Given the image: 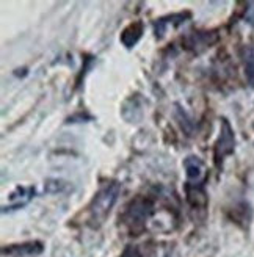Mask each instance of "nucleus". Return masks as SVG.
<instances>
[{"label":"nucleus","mask_w":254,"mask_h":257,"mask_svg":"<svg viewBox=\"0 0 254 257\" xmlns=\"http://www.w3.org/2000/svg\"><path fill=\"white\" fill-rule=\"evenodd\" d=\"M121 190H122V185L118 181H111V182H107L105 185H102L96 191V195L93 196L90 205L86 207L88 226H91L93 229H97L105 223L111 209L115 207V204L119 198Z\"/></svg>","instance_id":"obj_1"},{"label":"nucleus","mask_w":254,"mask_h":257,"mask_svg":"<svg viewBox=\"0 0 254 257\" xmlns=\"http://www.w3.org/2000/svg\"><path fill=\"white\" fill-rule=\"evenodd\" d=\"M154 213H156L154 201L148 196H137L124 207L121 221L132 232H140V230H143L145 224L149 221V218Z\"/></svg>","instance_id":"obj_2"},{"label":"nucleus","mask_w":254,"mask_h":257,"mask_svg":"<svg viewBox=\"0 0 254 257\" xmlns=\"http://www.w3.org/2000/svg\"><path fill=\"white\" fill-rule=\"evenodd\" d=\"M235 149V134L227 119H221V127H220V135L215 141L213 146V162L217 170H221L223 162L227 156H231Z\"/></svg>","instance_id":"obj_3"},{"label":"nucleus","mask_w":254,"mask_h":257,"mask_svg":"<svg viewBox=\"0 0 254 257\" xmlns=\"http://www.w3.org/2000/svg\"><path fill=\"white\" fill-rule=\"evenodd\" d=\"M217 41H218V33L215 30H196L193 33H188L182 40V44L185 49L199 54L201 50L207 49Z\"/></svg>","instance_id":"obj_4"},{"label":"nucleus","mask_w":254,"mask_h":257,"mask_svg":"<svg viewBox=\"0 0 254 257\" xmlns=\"http://www.w3.org/2000/svg\"><path fill=\"white\" fill-rule=\"evenodd\" d=\"M206 184H185V196L193 210H204L207 205V195H206Z\"/></svg>","instance_id":"obj_5"},{"label":"nucleus","mask_w":254,"mask_h":257,"mask_svg":"<svg viewBox=\"0 0 254 257\" xmlns=\"http://www.w3.org/2000/svg\"><path fill=\"white\" fill-rule=\"evenodd\" d=\"M184 168L187 174V182L192 184H206L204 163L196 156H188L184 160Z\"/></svg>","instance_id":"obj_6"},{"label":"nucleus","mask_w":254,"mask_h":257,"mask_svg":"<svg viewBox=\"0 0 254 257\" xmlns=\"http://www.w3.org/2000/svg\"><path fill=\"white\" fill-rule=\"evenodd\" d=\"M192 18V13L190 11H185V13H174V15H168V16H163L157 21H154V33L157 38H162L165 35V32H167V29L170 27V25H174V27H177V25L184 24L187 19Z\"/></svg>","instance_id":"obj_7"},{"label":"nucleus","mask_w":254,"mask_h":257,"mask_svg":"<svg viewBox=\"0 0 254 257\" xmlns=\"http://www.w3.org/2000/svg\"><path fill=\"white\" fill-rule=\"evenodd\" d=\"M145 33V24L142 21H135L131 22L127 27L121 32L119 41L122 43V46L125 49H132L137 46V43L142 40V36Z\"/></svg>","instance_id":"obj_8"},{"label":"nucleus","mask_w":254,"mask_h":257,"mask_svg":"<svg viewBox=\"0 0 254 257\" xmlns=\"http://www.w3.org/2000/svg\"><path fill=\"white\" fill-rule=\"evenodd\" d=\"M35 196V188L33 187H18L15 191L10 195V201L13 204H10L8 207H2V212H11V210H18L21 207H24L32 198Z\"/></svg>","instance_id":"obj_9"},{"label":"nucleus","mask_w":254,"mask_h":257,"mask_svg":"<svg viewBox=\"0 0 254 257\" xmlns=\"http://www.w3.org/2000/svg\"><path fill=\"white\" fill-rule=\"evenodd\" d=\"M43 251V243L40 241H27L22 245H11L5 246L2 249L4 255H11V257H22V255H32V254H40Z\"/></svg>","instance_id":"obj_10"},{"label":"nucleus","mask_w":254,"mask_h":257,"mask_svg":"<svg viewBox=\"0 0 254 257\" xmlns=\"http://www.w3.org/2000/svg\"><path fill=\"white\" fill-rule=\"evenodd\" d=\"M242 60H243V68L245 75L249 86L254 89V44H248L242 50Z\"/></svg>","instance_id":"obj_11"},{"label":"nucleus","mask_w":254,"mask_h":257,"mask_svg":"<svg viewBox=\"0 0 254 257\" xmlns=\"http://www.w3.org/2000/svg\"><path fill=\"white\" fill-rule=\"evenodd\" d=\"M119 257H142V252H140L138 246H125V249L122 251V254Z\"/></svg>","instance_id":"obj_12"},{"label":"nucleus","mask_w":254,"mask_h":257,"mask_svg":"<svg viewBox=\"0 0 254 257\" xmlns=\"http://www.w3.org/2000/svg\"><path fill=\"white\" fill-rule=\"evenodd\" d=\"M245 21L254 27V2L246 4V11H245Z\"/></svg>","instance_id":"obj_13"}]
</instances>
